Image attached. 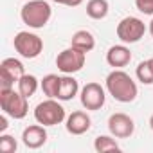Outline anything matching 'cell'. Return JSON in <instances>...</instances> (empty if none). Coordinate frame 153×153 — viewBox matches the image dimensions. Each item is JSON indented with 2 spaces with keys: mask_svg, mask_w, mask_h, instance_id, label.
I'll use <instances>...</instances> for the list:
<instances>
[{
  "mask_svg": "<svg viewBox=\"0 0 153 153\" xmlns=\"http://www.w3.org/2000/svg\"><path fill=\"white\" fill-rule=\"evenodd\" d=\"M52 2H58V4H61V0H52Z\"/></svg>",
  "mask_w": 153,
  "mask_h": 153,
  "instance_id": "cell-28",
  "label": "cell"
},
{
  "mask_svg": "<svg viewBox=\"0 0 153 153\" xmlns=\"http://www.w3.org/2000/svg\"><path fill=\"white\" fill-rule=\"evenodd\" d=\"M16 85H18V92L24 94L27 99L33 97L36 94V90H38V79H36V76H33V74H24Z\"/></svg>",
  "mask_w": 153,
  "mask_h": 153,
  "instance_id": "cell-18",
  "label": "cell"
},
{
  "mask_svg": "<svg viewBox=\"0 0 153 153\" xmlns=\"http://www.w3.org/2000/svg\"><path fill=\"white\" fill-rule=\"evenodd\" d=\"M131 61V52L126 45H112L106 52V63L114 68H123Z\"/></svg>",
  "mask_w": 153,
  "mask_h": 153,
  "instance_id": "cell-13",
  "label": "cell"
},
{
  "mask_svg": "<svg viewBox=\"0 0 153 153\" xmlns=\"http://www.w3.org/2000/svg\"><path fill=\"white\" fill-rule=\"evenodd\" d=\"M70 45L76 47V49H79V51H83V52H90L96 47V38H94V34L90 31L81 29L78 33H74V36L70 40Z\"/></svg>",
  "mask_w": 153,
  "mask_h": 153,
  "instance_id": "cell-14",
  "label": "cell"
},
{
  "mask_svg": "<svg viewBox=\"0 0 153 153\" xmlns=\"http://www.w3.org/2000/svg\"><path fill=\"white\" fill-rule=\"evenodd\" d=\"M149 128L153 130V114H151V117H149Z\"/></svg>",
  "mask_w": 153,
  "mask_h": 153,
  "instance_id": "cell-27",
  "label": "cell"
},
{
  "mask_svg": "<svg viewBox=\"0 0 153 153\" xmlns=\"http://www.w3.org/2000/svg\"><path fill=\"white\" fill-rule=\"evenodd\" d=\"M106 90L119 103H131V101H135V97L139 94L137 85L131 79V76L121 68H115L106 76Z\"/></svg>",
  "mask_w": 153,
  "mask_h": 153,
  "instance_id": "cell-1",
  "label": "cell"
},
{
  "mask_svg": "<svg viewBox=\"0 0 153 153\" xmlns=\"http://www.w3.org/2000/svg\"><path fill=\"white\" fill-rule=\"evenodd\" d=\"M22 142L29 148V149H38L42 148L45 142H47V131H45V126L43 124H33V126H27L22 133Z\"/></svg>",
  "mask_w": 153,
  "mask_h": 153,
  "instance_id": "cell-11",
  "label": "cell"
},
{
  "mask_svg": "<svg viewBox=\"0 0 153 153\" xmlns=\"http://www.w3.org/2000/svg\"><path fill=\"white\" fill-rule=\"evenodd\" d=\"M0 106L2 112L13 119H24L29 112V101L15 88H0Z\"/></svg>",
  "mask_w": 153,
  "mask_h": 153,
  "instance_id": "cell-3",
  "label": "cell"
},
{
  "mask_svg": "<svg viewBox=\"0 0 153 153\" xmlns=\"http://www.w3.org/2000/svg\"><path fill=\"white\" fill-rule=\"evenodd\" d=\"M135 6L144 15H153V0H135Z\"/></svg>",
  "mask_w": 153,
  "mask_h": 153,
  "instance_id": "cell-22",
  "label": "cell"
},
{
  "mask_svg": "<svg viewBox=\"0 0 153 153\" xmlns=\"http://www.w3.org/2000/svg\"><path fill=\"white\" fill-rule=\"evenodd\" d=\"M135 74H137V79H139L142 85H153V72H151V68H149V65H148V59H146V61H140V63L137 65Z\"/></svg>",
  "mask_w": 153,
  "mask_h": 153,
  "instance_id": "cell-20",
  "label": "cell"
},
{
  "mask_svg": "<svg viewBox=\"0 0 153 153\" xmlns=\"http://www.w3.org/2000/svg\"><path fill=\"white\" fill-rule=\"evenodd\" d=\"M87 61V52L76 49V47H68L65 51H61L56 58V67L63 72V74H74V72H79L85 67Z\"/></svg>",
  "mask_w": 153,
  "mask_h": 153,
  "instance_id": "cell-6",
  "label": "cell"
},
{
  "mask_svg": "<svg viewBox=\"0 0 153 153\" xmlns=\"http://www.w3.org/2000/svg\"><path fill=\"white\" fill-rule=\"evenodd\" d=\"M108 0H88L87 4V15L92 20H103L108 15Z\"/></svg>",
  "mask_w": 153,
  "mask_h": 153,
  "instance_id": "cell-16",
  "label": "cell"
},
{
  "mask_svg": "<svg viewBox=\"0 0 153 153\" xmlns=\"http://www.w3.org/2000/svg\"><path fill=\"white\" fill-rule=\"evenodd\" d=\"M40 85H42V90L47 97L58 99V92H59V85H61V78L58 74H47Z\"/></svg>",
  "mask_w": 153,
  "mask_h": 153,
  "instance_id": "cell-17",
  "label": "cell"
},
{
  "mask_svg": "<svg viewBox=\"0 0 153 153\" xmlns=\"http://www.w3.org/2000/svg\"><path fill=\"white\" fill-rule=\"evenodd\" d=\"M94 148H96L97 153L119 151V149H121V146H119V142L114 139V135H112V137H110V135H99V137H96V140H94Z\"/></svg>",
  "mask_w": 153,
  "mask_h": 153,
  "instance_id": "cell-19",
  "label": "cell"
},
{
  "mask_svg": "<svg viewBox=\"0 0 153 153\" xmlns=\"http://www.w3.org/2000/svg\"><path fill=\"white\" fill-rule=\"evenodd\" d=\"M90 126H92V121H90L88 114L79 112V110L78 112H72L67 117V123H65L67 131L72 133V135H83V133H87L90 130Z\"/></svg>",
  "mask_w": 153,
  "mask_h": 153,
  "instance_id": "cell-12",
  "label": "cell"
},
{
  "mask_svg": "<svg viewBox=\"0 0 153 153\" xmlns=\"http://www.w3.org/2000/svg\"><path fill=\"white\" fill-rule=\"evenodd\" d=\"M7 114H4V115H0V131H6V128H7V117H6Z\"/></svg>",
  "mask_w": 153,
  "mask_h": 153,
  "instance_id": "cell-24",
  "label": "cell"
},
{
  "mask_svg": "<svg viewBox=\"0 0 153 153\" xmlns=\"http://www.w3.org/2000/svg\"><path fill=\"white\" fill-rule=\"evenodd\" d=\"M78 90H79V85L76 81L70 74L63 76L61 78V85H59V92H58V99L59 101H70L78 96Z\"/></svg>",
  "mask_w": 153,
  "mask_h": 153,
  "instance_id": "cell-15",
  "label": "cell"
},
{
  "mask_svg": "<svg viewBox=\"0 0 153 153\" xmlns=\"http://www.w3.org/2000/svg\"><path fill=\"white\" fill-rule=\"evenodd\" d=\"M13 45H15V51L22 56V58H27V59H34L42 54L43 51V42L38 34L34 33H29V31H20L15 40H13Z\"/></svg>",
  "mask_w": 153,
  "mask_h": 153,
  "instance_id": "cell-5",
  "label": "cell"
},
{
  "mask_svg": "<svg viewBox=\"0 0 153 153\" xmlns=\"http://www.w3.org/2000/svg\"><path fill=\"white\" fill-rule=\"evenodd\" d=\"M148 65H149V68H151V72H153V58L148 59Z\"/></svg>",
  "mask_w": 153,
  "mask_h": 153,
  "instance_id": "cell-25",
  "label": "cell"
},
{
  "mask_svg": "<svg viewBox=\"0 0 153 153\" xmlns=\"http://www.w3.org/2000/svg\"><path fill=\"white\" fill-rule=\"evenodd\" d=\"M81 2H83V0H61V4L63 6H68V7H78Z\"/></svg>",
  "mask_w": 153,
  "mask_h": 153,
  "instance_id": "cell-23",
  "label": "cell"
},
{
  "mask_svg": "<svg viewBox=\"0 0 153 153\" xmlns=\"http://www.w3.org/2000/svg\"><path fill=\"white\" fill-rule=\"evenodd\" d=\"M106 101L105 88L99 83H87L81 88V105L87 110H101Z\"/></svg>",
  "mask_w": 153,
  "mask_h": 153,
  "instance_id": "cell-9",
  "label": "cell"
},
{
  "mask_svg": "<svg viewBox=\"0 0 153 153\" xmlns=\"http://www.w3.org/2000/svg\"><path fill=\"white\" fill-rule=\"evenodd\" d=\"M149 33H151V36H153V18H151V22H149Z\"/></svg>",
  "mask_w": 153,
  "mask_h": 153,
  "instance_id": "cell-26",
  "label": "cell"
},
{
  "mask_svg": "<svg viewBox=\"0 0 153 153\" xmlns=\"http://www.w3.org/2000/svg\"><path fill=\"white\" fill-rule=\"evenodd\" d=\"M25 74L24 63L16 58H6L0 65V88H13Z\"/></svg>",
  "mask_w": 153,
  "mask_h": 153,
  "instance_id": "cell-8",
  "label": "cell"
},
{
  "mask_svg": "<svg viewBox=\"0 0 153 153\" xmlns=\"http://www.w3.org/2000/svg\"><path fill=\"white\" fill-rule=\"evenodd\" d=\"M34 119L43 126H56L65 121V108L54 97H49L34 108Z\"/></svg>",
  "mask_w": 153,
  "mask_h": 153,
  "instance_id": "cell-4",
  "label": "cell"
},
{
  "mask_svg": "<svg viewBox=\"0 0 153 153\" xmlns=\"http://www.w3.org/2000/svg\"><path fill=\"white\" fill-rule=\"evenodd\" d=\"M20 16H22V22L31 29H42L51 20L52 7L45 0H29L27 4H24Z\"/></svg>",
  "mask_w": 153,
  "mask_h": 153,
  "instance_id": "cell-2",
  "label": "cell"
},
{
  "mask_svg": "<svg viewBox=\"0 0 153 153\" xmlns=\"http://www.w3.org/2000/svg\"><path fill=\"white\" fill-rule=\"evenodd\" d=\"M146 34V25L137 16H126L117 24V38L123 43H137Z\"/></svg>",
  "mask_w": 153,
  "mask_h": 153,
  "instance_id": "cell-7",
  "label": "cell"
},
{
  "mask_svg": "<svg viewBox=\"0 0 153 153\" xmlns=\"http://www.w3.org/2000/svg\"><path fill=\"white\" fill-rule=\"evenodd\" d=\"M108 130H110V133L115 139H128L135 131V123H133V119L130 115H126L123 112H117V114L110 115V119H108Z\"/></svg>",
  "mask_w": 153,
  "mask_h": 153,
  "instance_id": "cell-10",
  "label": "cell"
},
{
  "mask_svg": "<svg viewBox=\"0 0 153 153\" xmlns=\"http://www.w3.org/2000/svg\"><path fill=\"white\" fill-rule=\"evenodd\" d=\"M16 148H18V142L13 135H7V133L0 135V151L2 153H15Z\"/></svg>",
  "mask_w": 153,
  "mask_h": 153,
  "instance_id": "cell-21",
  "label": "cell"
}]
</instances>
